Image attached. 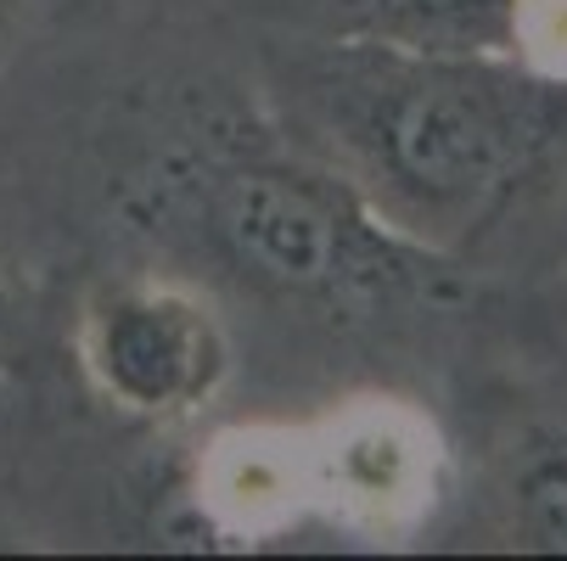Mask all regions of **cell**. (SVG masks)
I'll return each mask as SVG.
<instances>
[{
    "label": "cell",
    "mask_w": 567,
    "mask_h": 561,
    "mask_svg": "<svg viewBox=\"0 0 567 561\" xmlns=\"http://www.w3.org/2000/svg\"><path fill=\"white\" fill-rule=\"evenodd\" d=\"M309 40H382L422 51H517L523 0H281Z\"/></svg>",
    "instance_id": "8992f818"
},
{
    "label": "cell",
    "mask_w": 567,
    "mask_h": 561,
    "mask_svg": "<svg viewBox=\"0 0 567 561\" xmlns=\"http://www.w3.org/2000/svg\"><path fill=\"white\" fill-rule=\"evenodd\" d=\"M79 371L118 416L175 427L214 405L230 376L219 309L169 276L107 281L79 309Z\"/></svg>",
    "instance_id": "3957f363"
},
{
    "label": "cell",
    "mask_w": 567,
    "mask_h": 561,
    "mask_svg": "<svg viewBox=\"0 0 567 561\" xmlns=\"http://www.w3.org/2000/svg\"><path fill=\"white\" fill-rule=\"evenodd\" d=\"M512 533L523 550L567 555V427H539L517 449Z\"/></svg>",
    "instance_id": "52a82bcc"
},
{
    "label": "cell",
    "mask_w": 567,
    "mask_h": 561,
    "mask_svg": "<svg viewBox=\"0 0 567 561\" xmlns=\"http://www.w3.org/2000/svg\"><path fill=\"white\" fill-rule=\"evenodd\" d=\"M517 56L567 79V0H523L517 12Z\"/></svg>",
    "instance_id": "ba28073f"
},
{
    "label": "cell",
    "mask_w": 567,
    "mask_h": 561,
    "mask_svg": "<svg viewBox=\"0 0 567 561\" xmlns=\"http://www.w3.org/2000/svg\"><path fill=\"white\" fill-rule=\"evenodd\" d=\"M197 506L230 539H265L309 511L303 427L219 433L197 466Z\"/></svg>",
    "instance_id": "5b68a950"
},
{
    "label": "cell",
    "mask_w": 567,
    "mask_h": 561,
    "mask_svg": "<svg viewBox=\"0 0 567 561\" xmlns=\"http://www.w3.org/2000/svg\"><path fill=\"white\" fill-rule=\"evenodd\" d=\"M303 477L309 511L365 539H399L439 506L444 444L416 405L371 393L303 427Z\"/></svg>",
    "instance_id": "277c9868"
},
{
    "label": "cell",
    "mask_w": 567,
    "mask_h": 561,
    "mask_svg": "<svg viewBox=\"0 0 567 561\" xmlns=\"http://www.w3.org/2000/svg\"><path fill=\"white\" fill-rule=\"evenodd\" d=\"M7 18H12V0H0V29H7Z\"/></svg>",
    "instance_id": "30bf717a"
},
{
    "label": "cell",
    "mask_w": 567,
    "mask_h": 561,
    "mask_svg": "<svg viewBox=\"0 0 567 561\" xmlns=\"http://www.w3.org/2000/svg\"><path fill=\"white\" fill-rule=\"evenodd\" d=\"M287 91L315 157L439 253L477 242L567 141V79L517 51L309 40Z\"/></svg>",
    "instance_id": "6da1fadb"
},
{
    "label": "cell",
    "mask_w": 567,
    "mask_h": 561,
    "mask_svg": "<svg viewBox=\"0 0 567 561\" xmlns=\"http://www.w3.org/2000/svg\"><path fill=\"white\" fill-rule=\"evenodd\" d=\"M141 219L186 230L203 253L276 298L382 314L444 298L450 253L404 236L343 169L281 146H203L152 169Z\"/></svg>",
    "instance_id": "7a4b0ae2"
},
{
    "label": "cell",
    "mask_w": 567,
    "mask_h": 561,
    "mask_svg": "<svg viewBox=\"0 0 567 561\" xmlns=\"http://www.w3.org/2000/svg\"><path fill=\"white\" fill-rule=\"evenodd\" d=\"M7 326H12V276L0 270V343H7Z\"/></svg>",
    "instance_id": "9c48e42d"
}]
</instances>
